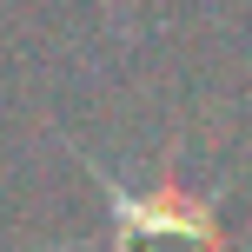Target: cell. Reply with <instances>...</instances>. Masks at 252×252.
<instances>
[{
    "label": "cell",
    "mask_w": 252,
    "mask_h": 252,
    "mask_svg": "<svg viewBox=\"0 0 252 252\" xmlns=\"http://www.w3.org/2000/svg\"><path fill=\"white\" fill-rule=\"evenodd\" d=\"M113 226H120V252H226L213 199H192L173 173L146 199H133V192L113 186Z\"/></svg>",
    "instance_id": "cell-1"
}]
</instances>
